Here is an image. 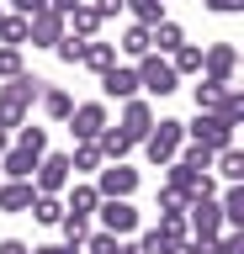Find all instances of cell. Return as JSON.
<instances>
[{
  "label": "cell",
  "instance_id": "20",
  "mask_svg": "<svg viewBox=\"0 0 244 254\" xmlns=\"http://www.w3.org/2000/svg\"><path fill=\"white\" fill-rule=\"evenodd\" d=\"M106 159H101V148H96V138H80L75 148H69V170H80V175H96Z\"/></svg>",
  "mask_w": 244,
  "mask_h": 254
},
{
  "label": "cell",
  "instance_id": "30",
  "mask_svg": "<svg viewBox=\"0 0 244 254\" xmlns=\"http://www.w3.org/2000/svg\"><path fill=\"white\" fill-rule=\"evenodd\" d=\"M32 217L43 222V228H59V217H64V201H59V196H37V201H32Z\"/></svg>",
  "mask_w": 244,
  "mask_h": 254
},
{
  "label": "cell",
  "instance_id": "38",
  "mask_svg": "<svg viewBox=\"0 0 244 254\" xmlns=\"http://www.w3.org/2000/svg\"><path fill=\"white\" fill-rule=\"evenodd\" d=\"M138 249H144V254H170V249H175V244H170V238H164L160 228H149V233L138 238Z\"/></svg>",
  "mask_w": 244,
  "mask_h": 254
},
{
  "label": "cell",
  "instance_id": "13",
  "mask_svg": "<svg viewBox=\"0 0 244 254\" xmlns=\"http://www.w3.org/2000/svg\"><path fill=\"white\" fill-rule=\"evenodd\" d=\"M43 85H48V79H37L32 69H21V74H11L5 85H0V95H11V101H21V106L32 111V106H37V95H43Z\"/></svg>",
  "mask_w": 244,
  "mask_h": 254
},
{
  "label": "cell",
  "instance_id": "24",
  "mask_svg": "<svg viewBox=\"0 0 244 254\" xmlns=\"http://www.w3.org/2000/svg\"><path fill=\"white\" fill-rule=\"evenodd\" d=\"M117 48H122L128 59H144V53H149V27H144V21H128V27H122V43H117Z\"/></svg>",
  "mask_w": 244,
  "mask_h": 254
},
{
  "label": "cell",
  "instance_id": "37",
  "mask_svg": "<svg viewBox=\"0 0 244 254\" xmlns=\"http://www.w3.org/2000/svg\"><path fill=\"white\" fill-rule=\"evenodd\" d=\"M21 69H27V59H21V48H5V43H0V79L21 74Z\"/></svg>",
  "mask_w": 244,
  "mask_h": 254
},
{
  "label": "cell",
  "instance_id": "4",
  "mask_svg": "<svg viewBox=\"0 0 244 254\" xmlns=\"http://www.w3.org/2000/svg\"><path fill=\"white\" fill-rule=\"evenodd\" d=\"M186 138L218 154V148H228V143H234V127H223V117H218V111H196L191 122H186Z\"/></svg>",
  "mask_w": 244,
  "mask_h": 254
},
{
  "label": "cell",
  "instance_id": "28",
  "mask_svg": "<svg viewBox=\"0 0 244 254\" xmlns=\"http://www.w3.org/2000/svg\"><path fill=\"white\" fill-rule=\"evenodd\" d=\"M59 233H64V244H75V249H80L85 233H90V217H80V212H64V217H59Z\"/></svg>",
  "mask_w": 244,
  "mask_h": 254
},
{
  "label": "cell",
  "instance_id": "6",
  "mask_svg": "<svg viewBox=\"0 0 244 254\" xmlns=\"http://www.w3.org/2000/svg\"><path fill=\"white\" fill-rule=\"evenodd\" d=\"M96 190L101 196H133L138 190V170H133L128 159H106L96 170Z\"/></svg>",
  "mask_w": 244,
  "mask_h": 254
},
{
  "label": "cell",
  "instance_id": "16",
  "mask_svg": "<svg viewBox=\"0 0 244 254\" xmlns=\"http://www.w3.org/2000/svg\"><path fill=\"white\" fill-rule=\"evenodd\" d=\"M37 106H43V117H48V122H64L69 111H75V95H69L64 85H43V95H37Z\"/></svg>",
  "mask_w": 244,
  "mask_h": 254
},
{
  "label": "cell",
  "instance_id": "27",
  "mask_svg": "<svg viewBox=\"0 0 244 254\" xmlns=\"http://www.w3.org/2000/svg\"><path fill=\"white\" fill-rule=\"evenodd\" d=\"M170 69H175V74H202V48L180 43L175 53H170Z\"/></svg>",
  "mask_w": 244,
  "mask_h": 254
},
{
  "label": "cell",
  "instance_id": "26",
  "mask_svg": "<svg viewBox=\"0 0 244 254\" xmlns=\"http://www.w3.org/2000/svg\"><path fill=\"white\" fill-rule=\"evenodd\" d=\"M122 11L133 16V21H144V27H154L164 16V0H122Z\"/></svg>",
  "mask_w": 244,
  "mask_h": 254
},
{
  "label": "cell",
  "instance_id": "7",
  "mask_svg": "<svg viewBox=\"0 0 244 254\" xmlns=\"http://www.w3.org/2000/svg\"><path fill=\"white\" fill-rule=\"evenodd\" d=\"M234 69H239V48L228 43V37H223V43H207V48H202V74H207V79H223V85H234Z\"/></svg>",
  "mask_w": 244,
  "mask_h": 254
},
{
  "label": "cell",
  "instance_id": "36",
  "mask_svg": "<svg viewBox=\"0 0 244 254\" xmlns=\"http://www.w3.org/2000/svg\"><path fill=\"white\" fill-rule=\"evenodd\" d=\"M80 254H117V233H85V244H80Z\"/></svg>",
  "mask_w": 244,
  "mask_h": 254
},
{
  "label": "cell",
  "instance_id": "21",
  "mask_svg": "<svg viewBox=\"0 0 244 254\" xmlns=\"http://www.w3.org/2000/svg\"><path fill=\"white\" fill-rule=\"evenodd\" d=\"M85 69H90V74H106V69H112L117 64V43H101V37H90V43H85Z\"/></svg>",
  "mask_w": 244,
  "mask_h": 254
},
{
  "label": "cell",
  "instance_id": "42",
  "mask_svg": "<svg viewBox=\"0 0 244 254\" xmlns=\"http://www.w3.org/2000/svg\"><path fill=\"white\" fill-rule=\"evenodd\" d=\"M96 16H101V21H112V16H122V0H96Z\"/></svg>",
  "mask_w": 244,
  "mask_h": 254
},
{
  "label": "cell",
  "instance_id": "41",
  "mask_svg": "<svg viewBox=\"0 0 244 254\" xmlns=\"http://www.w3.org/2000/svg\"><path fill=\"white\" fill-rule=\"evenodd\" d=\"M207 11H218V16H234V11H244V0H207Z\"/></svg>",
  "mask_w": 244,
  "mask_h": 254
},
{
  "label": "cell",
  "instance_id": "34",
  "mask_svg": "<svg viewBox=\"0 0 244 254\" xmlns=\"http://www.w3.org/2000/svg\"><path fill=\"white\" fill-rule=\"evenodd\" d=\"M170 244H186V212H160V222H154Z\"/></svg>",
  "mask_w": 244,
  "mask_h": 254
},
{
  "label": "cell",
  "instance_id": "46",
  "mask_svg": "<svg viewBox=\"0 0 244 254\" xmlns=\"http://www.w3.org/2000/svg\"><path fill=\"white\" fill-rule=\"evenodd\" d=\"M48 5H53V11H59V16H69V11H75V5H80V0H48Z\"/></svg>",
  "mask_w": 244,
  "mask_h": 254
},
{
  "label": "cell",
  "instance_id": "11",
  "mask_svg": "<svg viewBox=\"0 0 244 254\" xmlns=\"http://www.w3.org/2000/svg\"><path fill=\"white\" fill-rule=\"evenodd\" d=\"M101 95H106V101H133V95H138V69L112 64V69L101 74Z\"/></svg>",
  "mask_w": 244,
  "mask_h": 254
},
{
  "label": "cell",
  "instance_id": "1",
  "mask_svg": "<svg viewBox=\"0 0 244 254\" xmlns=\"http://www.w3.org/2000/svg\"><path fill=\"white\" fill-rule=\"evenodd\" d=\"M180 143H186V122H175V117H154V127H149V138L138 143V148H144V159L160 170V164H170V159H175Z\"/></svg>",
  "mask_w": 244,
  "mask_h": 254
},
{
  "label": "cell",
  "instance_id": "40",
  "mask_svg": "<svg viewBox=\"0 0 244 254\" xmlns=\"http://www.w3.org/2000/svg\"><path fill=\"white\" fill-rule=\"evenodd\" d=\"M11 11L16 16H37V11H48V0H11Z\"/></svg>",
  "mask_w": 244,
  "mask_h": 254
},
{
  "label": "cell",
  "instance_id": "31",
  "mask_svg": "<svg viewBox=\"0 0 244 254\" xmlns=\"http://www.w3.org/2000/svg\"><path fill=\"white\" fill-rule=\"evenodd\" d=\"M85 43H90V37H75V32L64 27V37L53 43V53H59V59H64V64H80V59H85Z\"/></svg>",
  "mask_w": 244,
  "mask_h": 254
},
{
  "label": "cell",
  "instance_id": "2",
  "mask_svg": "<svg viewBox=\"0 0 244 254\" xmlns=\"http://www.w3.org/2000/svg\"><path fill=\"white\" fill-rule=\"evenodd\" d=\"M133 69H138V90H149V95H175L180 90V74L170 69L164 53H154V48H149L144 59H133Z\"/></svg>",
  "mask_w": 244,
  "mask_h": 254
},
{
  "label": "cell",
  "instance_id": "43",
  "mask_svg": "<svg viewBox=\"0 0 244 254\" xmlns=\"http://www.w3.org/2000/svg\"><path fill=\"white\" fill-rule=\"evenodd\" d=\"M32 254H80V249H75V244H37Z\"/></svg>",
  "mask_w": 244,
  "mask_h": 254
},
{
  "label": "cell",
  "instance_id": "15",
  "mask_svg": "<svg viewBox=\"0 0 244 254\" xmlns=\"http://www.w3.org/2000/svg\"><path fill=\"white\" fill-rule=\"evenodd\" d=\"M180 43H186V27H180V21H170V16H160V21L149 27V48H154V53H164V59H170Z\"/></svg>",
  "mask_w": 244,
  "mask_h": 254
},
{
  "label": "cell",
  "instance_id": "33",
  "mask_svg": "<svg viewBox=\"0 0 244 254\" xmlns=\"http://www.w3.org/2000/svg\"><path fill=\"white\" fill-rule=\"evenodd\" d=\"M16 143H21V148H32V154H48V127L21 122V127H16Z\"/></svg>",
  "mask_w": 244,
  "mask_h": 254
},
{
  "label": "cell",
  "instance_id": "23",
  "mask_svg": "<svg viewBox=\"0 0 244 254\" xmlns=\"http://www.w3.org/2000/svg\"><path fill=\"white\" fill-rule=\"evenodd\" d=\"M212 170L223 175V180H244V154L228 143V148H218V154H212Z\"/></svg>",
  "mask_w": 244,
  "mask_h": 254
},
{
  "label": "cell",
  "instance_id": "35",
  "mask_svg": "<svg viewBox=\"0 0 244 254\" xmlns=\"http://www.w3.org/2000/svg\"><path fill=\"white\" fill-rule=\"evenodd\" d=\"M212 254H244V228H223L212 238Z\"/></svg>",
  "mask_w": 244,
  "mask_h": 254
},
{
  "label": "cell",
  "instance_id": "47",
  "mask_svg": "<svg viewBox=\"0 0 244 254\" xmlns=\"http://www.w3.org/2000/svg\"><path fill=\"white\" fill-rule=\"evenodd\" d=\"M5 148H11V132H0V154H5Z\"/></svg>",
  "mask_w": 244,
  "mask_h": 254
},
{
  "label": "cell",
  "instance_id": "44",
  "mask_svg": "<svg viewBox=\"0 0 244 254\" xmlns=\"http://www.w3.org/2000/svg\"><path fill=\"white\" fill-rule=\"evenodd\" d=\"M0 254H32V249H27L21 238H0Z\"/></svg>",
  "mask_w": 244,
  "mask_h": 254
},
{
  "label": "cell",
  "instance_id": "14",
  "mask_svg": "<svg viewBox=\"0 0 244 254\" xmlns=\"http://www.w3.org/2000/svg\"><path fill=\"white\" fill-rule=\"evenodd\" d=\"M37 186L32 180H0V212H32Z\"/></svg>",
  "mask_w": 244,
  "mask_h": 254
},
{
  "label": "cell",
  "instance_id": "10",
  "mask_svg": "<svg viewBox=\"0 0 244 254\" xmlns=\"http://www.w3.org/2000/svg\"><path fill=\"white\" fill-rule=\"evenodd\" d=\"M59 37H64V16L53 11V5L37 11V16H27V43H32V48H53Z\"/></svg>",
  "mask_w": 244,
  "mask_h": 254
},
{
  "label": "cell",
  "instance_id": "8",
  "mask_svg": "<svg viewBox=\"0 0 244 254\" xmlns=\"http://www.w3.org/2000/svg\"><path fill=\"white\" fill-rule=\"evenodd\" d=\"M64 122H69V132H75V143L96 138L101 127H106V101H75V111H69Z\"/></svg>",
  "mask_w": 244,
  "mask_h": 254
},
{
  "label": "cell",
  "instance_id": "18",
  "mask_svg": "<svg viewBox=\"0 0 244 254\" xmlns=\"http://www.w3.org/2000/svg\"><path fill=\"white\" fill-rule=\"evenodd\" d=\"M64 27L75 32V37H101V27H106V21L96 16V5H85V0H80V5L64 16Z\"/></svg>",
  "mask_w": 244,
  "mask_h": 254
},
{
  "label": "cell",
  "instance_id": "45",
  "mask_svg": "<svg viewBox=\"0 0 244 254\" xmlns=\"http://www.w3.org/2000/svg\"><path fill=\"white\" fill-rule=\"evenodd\" d=\"M117 254H144V249H138V238H117Z\"/></svg>",
  "mask_w": 244,
  "mask_h": 254
},
{
  "label": "cell",
  "instance_id": "29",
  "mask_svg": "<svg viewBox=\"0 0 244 254\" xmlns=\"http://www.w3.org/2000/svg\"><path fill=\"white\" fill-rule=\"evenodd\" d=\"M218 117H223V127H239V122H244V95L234 90V85H228L223 101H218Z\"/></svg>",
  "mask_w": 244,
  "mask_h": 254
},
{
  "label": "cell",
  "instance_id": "17",
  "mask_svg": "<svg viewBox=\"0 0 244 254\" xmlns=\"http://www.w3.org/2000/svg\"><path fill=\"white\" fill-rule=\"evenodd\" d=\"M96 148H101V159H128L133 148H138V143H133L128 132H122V127H112V122H106V127L96 132Z\"/></svg>",
  "mask_w": 244,
  "mask_h": 254
},
{
  "label": "cell",
  "instance_id": "5",
  "mask_svg": "<svg viewBox=\"0 0 244 254\" xmlns=\"http://www.w3.org/2000/svg\"><path fill=\"white\" fill-rule=\"evenodd\" d=\"M69 180H75V170H69V154H43V159H37V170H32L37 196H59Z\"/></svg>",
  "mask_w": 244,
  "mask_h": 254
},
{
  "label": "cell",
  "instance_id": "3",
  "mask_svg": "<svg viewBox=\"0 0 244 254\" xmlns=\"http://www.w3.org/2000/svg\"><path fill=\"white\" fill-rule=\"evenodd\" d=\"M96 217H101V228L117 233V238H133V233H138V206H133V196H101Z\"/></svg>",
  "mask_w": 244,
  "mask_h": 254
},
{
  "label": "cell",
  "instance_id": "22",
  "mask_svg": "<svg viewBox=\"0 0 244 254\" xmlns=\"http://www.w3.org/2000/svg\"><path fill=\"white\" fill-rule=\"evenodd\" d=\"M223 79H207L202 74V85H191V101H196V111H218V101H223Z\"/></svg>",
  "mask_w": 244,
  "mask_h": 254
},
{
  "label": "cell",
  "instance_id": "32",
  "mask_svg": "<svg viewBox=\"0 0 244 254\" xmlns=\"http://www.w3.org/2000/svg\"><path fill=\"white\" fill-rule=\"evenodd\" d=\"M21 122H27V106L11 101V95H0V132H16Z\"/></svg>",
  "mask_w": 244,
  "mask_h": 254
},
{
  "label": "cell",
  "instance_id": "39",
  "mask_svg": "<svg viewBox=\"0 0 244 254\" xmlns=\"http://www.w3.org/2000/svg\"><path fill=\"white\" fill-rule=\"evenodd\" d=\"M160 212H186V196L170 190V186H160Z\"/></svg>",
  "mask_w": 244,
  "mask_h": 254
},
{
  "label": "cell",
  "instance_id": "48",
  "mask_svg": "<svg viewBox=\"0 0 244 254\" xmlns=\"http://www.w3.org/2000/svg\"><path fill=\"white\" fill-rule=\"evenodd\" d=\"M0 16H5V11H0Z\"/></svg>",
  "mask_w": 244,
  "mask_h": 254
},
{
  "label": "cell",
  "instance_id": "25",
  "mask_svg": "<svg viewBox=\"0 0 244 254\" xmlns=\"http://www.w3.org/2000/svg\"><path fill=\"white\" fill-rule=\"evenodd\" d=\"M0 43L5 48H27V16H0Z\"/></svg>",
  "mask_w": 244,
  "mask_h": 254
},
{
  "label": "cell",
  "instance_id": "19",
  "mask_svg": "<svg viewBox=\"0 0 244 254\" xmlns=\"http://www.w3.org/2000/svg\"><path fill=\"white\" fill-rule=\"evenodd\" d=\"M69 196H64V212H80V217H96V206H101V190L96 186H75V180H69Z\"/></svg>",
  "mask_w": 244,
  "mask_h": 254
},
{
  "label": "cell",
  "instance_id": "12",
  "mask_svg": "<svg viewBox=\"0 0 244 254\" xmlns=\"http://www.w3.org/2000/svg\"><path fill=\"white\" fill-rule=\"evenodd\" d=\"M37 159H43V154H32V148H21V143H11V148L0 154V180H32Z\"/></svg>",
  "mask_w": 244,
  "mask_h": 254
},
{
  "label": "cell",
  "instance_id": "9",
  "mask_svg": "<svg viewBox=\"0 0 244 254\" xmlns=\"http://www.w3.org/2000/svg\"><path fill=\"white\" fill-rule=\"evenodd\" d=\"M117 127H122V132H128L133 143H144V138H149V127H154V106H149L144 95L122 101V117H117Z\"/></svg>",
  "mask_w": 244,
  "mask_h": 254
}]
</instances>
